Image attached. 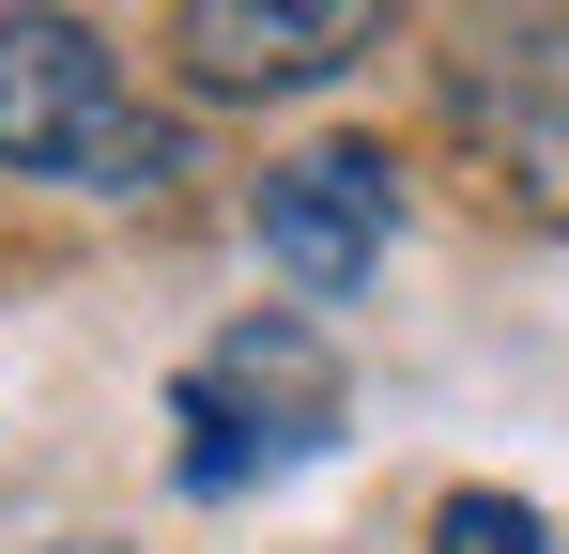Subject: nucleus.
Segmentation results:
<instances>
[{"label":"nucleus","instance_id":"1","mask_svg":"<svg viewBox=\"0 0 569 554\" xmlns=\"http://www.w3.org/2000/svg\"><path fill=\"white\" fill-rule=\"evenodd\" d=\"M0 170L93 185V200H154L170 185V123L123 92L78 16H0Z\"/></svg>","mask_w":569,"mask_h":554},{"label":"nucleus","instance_id":"2","mask_svg":"<svg viewBox=\"0 0 569 554\" xmlns=\"http://www.w3.org/2000/svg\"><path fill=\"white\" fill-rule=\"evenodd\" d=\"M186 493H231L247 462H292L339 432V355L308 339V324H231L216 355L186 369Z\"/></svg>","mask_w":569,"mask_h":554},{"label":"nucleus","instance_id":"3","mask_svg":"<svg viewBox=\"0 0 569 554\" xmlns=\"http://www.w3.org/2000/svg\"><path fill=\"white\" fill-rule=\"evenodd\" d=\"M370 47H385V0H186L170 16V62L200 92H308Z\"/></svg>","mask_w":569,"mask_h":554},{"label":"nucleus","instance_id":"4","mask_svg":"<svg viewBox=\"0 0 569 554\" xmlns=\"http://www.w3.org/2000/svg\"><path fill=\"white\" fill-rule=\"evenodd\" d=\"M262 263L292 277V293H355V277L385 263V155H355V139H323V155H292V170H262Z\"/></svg>","mask_w":569,"mask_h":554},{"label":"nucleus","instance_id":"5","mask_svg":"<svg viewBox=\"0 0 569 554\" xmlns=\"http://www.w3.org/2000/svg\"><path fill=\"white\" fill-rule=\"evenodd\" d=\"M431 554H555V540H539L523 493H447V508H431Z\"/></svg>","mask_w":569,"mask_h":554},{"label":"nucleus","instance_id":"6","mask_svg":"<svg viewBox=\"0 0 569 554\" xmlns=\"http://www.w3.org/2000/svg\"><path fill=\"white\" fill-rule=\"evenodd\" d=\"M62 554H108V540H62Z\"/></svg>","mask_w":569,"mask_h":554}]
</instances>
